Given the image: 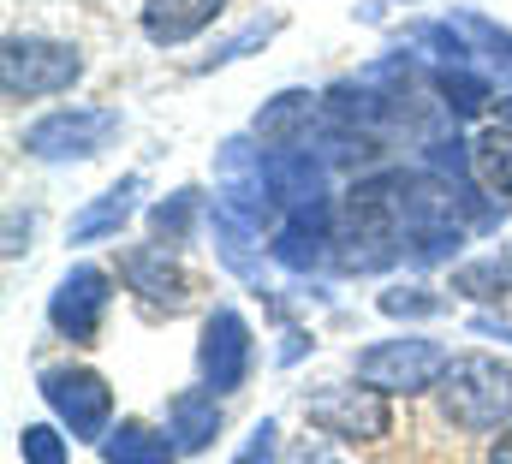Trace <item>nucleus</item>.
Listing matches in <instances>:
<instances>
[{
  "mask_svg": "<svg viewBox=\"0 0 512 464\" xmlns=\"http://www.w3.org/2000/svg\"><path fill=\"white\" fill-rule=\"evenodd\" d=\"M435 393H441V417L465 435H489V429L512 423V363L489 357V351L453 357Z\"/></svg>",
  "mask_w": 512,
  "mask_h": 464,
  "instance_id": "obj_1",
  "label": "nucleus"
},
{
  "mask_svg": "<svg viewBox=\"0 0 512 464\" xmlns=\"http://www.w3.org/2000/svg\"><path fill=\"white\" fill-rule=\"evenodd\" d=\"M78 78H84V54L72 42H54V36H6V60H0L6 102H48V96H66Z\"/></svg>",
  "mask_w": 512,
  "mask_h": 464,
  "instance_id": "obj_2",
  "label": "nucleus"
},
{
  "mask_svg": "<svg viewBox=\"0 0 512 464\" xmlns=\"http://www.w3.org/2000/svg\"><path fill=\"white\" fill-rule=\"evenodd\" d=\"M447 363H453V351L435 346V340H423V334L382 340V346H370V351L352 357L358 381L376 387V393H429V387H441Z\"/></svg>",
  "mask_w": 512,
  "mask_h": 464,
  "instance_id": "obj_3",
  "label": "nucleus"
},
{
  "mask_svg": "<svg viewBox=\"0 0 512 464\" xmlns=\"http://www.w3.org/2000/svg\"><path fill=\"white\" fill-rule=\"evenodd\" d=\"M304 417L322 435H334V441H382L387 429H393V411H387V399L376 387L370 393H358V387H322V393L304 399Z\"/></svg>",
  "mask_w": 512,
  "mask_h": 464,
  "instance_id": "obj_4",
  "label": "nucleus"
},
{
  "mask_svg": "<svg viewBox=\"0 0 512 464\" xmlns=\"http://www.w3.org/2000/svg\"><path fill=\"white\" fill-rule=\"evenodd\" d=\"M42 393H48V405L84 435V441H96V429H102V417H108V381L102 375H90V369H48L42 375Z\"/></svg>",
  "mask_w": 512,
  "mask_h": 464,
  "instance_id": "obj_5",
  "label": "nucleus"
},
{
  "mask_svg": "<svg viewBox=\"0 0 512 464\" xmlns=\"http://www.w3.org/2000/svg\"><path fill=\"white\" fill-rule=\"evenodd\" d=\"M114 125H120V114H48L24 143H30V155H48V161H60V155H96Z\"/></svg>",
  "mask_w": 512,
  "mask_h": 464,
  "instance_id": "obj_6",
  "label": "nucleus"
},
{
  "mask_svg": "<svg viewBox=\"0 0 512 464\" xmlns=\"http://www.w3.org/2000/svg\"><path fill=\"white\" fill-rule=\"evenodd\" d=\"M102 310H108V274L78 268V274L60 280V298H54V328H60V334L90 340L96 322H102Z\"/></svg>",
  "mask_w": 512,
  "mask_h": 464,
  "instance_id": "obj_7",
  "label": "nucleus"
},
{
  "mask_svg": "<svg viewBox=\"0 0 512 464\" xmlns=\"http://www.w3.org/2000/svg\"><path fill=\"white\" fill-rule=\"evenodd\" d=\"M221 6H227V0H149V6H143V36H149L155 48H179V42L203 36V30L221 18Z\"/></svg>",
  "mask_w": 512,
  "mask_h": 464,
  "instance_id": "obj_8",
  "label": "nucleus"
},
{
  "mask_svg": "<svg viewBox=\"0 0 512 464\" xmlns=\"http://www.w3.org/2000/svg\"><path fill=\"white\" fill-rule=\"evenodd\" d=\"M471 161H477V179H483L489 191H501V197H512V131H501V125H489V131L477 137Z\"/></svg>",
  "mask_w": 512,
  "mask_h": 464,
  "instance_id": "obj_9",
  "label": "nucleus"
},
{
  "mask_svg": "<svg viewBox=\"0 0 512 464\" xmlns=\"http://www.w3.org/2000/svg\"><path fill=\"white\" fill-rule=\"evenodd\" d=\"M131 197H137V179H126V185H114V191H108V203H102V209H90V215L78 221V238H96V232L120 227V221L131 215Z\"/></svg>",
  "mask_w": 512,
  "mask_h": 464,
  "instance_id": "obj_10",
  "label": "nucleus"
},
{
  "mask_svg": "<svg viewBox=\"0 0 512 464\" xmlns=\"http://www.w3.org/2000/svg\"><path fill=\"white\" fill-rule=\"evenodd\" d=\"M18 453L30 464H66V441H60L48 423H30V429L18 435Z\"/></svg>",
  "mask_w": 512,
  "mask_h": 464,
  "instance_id": "obj_11",
  "label": "nucleus"
},
{
  "mask_svg": "<svg viewBox=\"0 0 512 464\" xmlns=\"http://www.w3.org/2000/svg\"><path fill=\"white\" fill-rule=\"evenodd\" d=\"M489 464H512V423L495 435V447H489Z\"/></svg>",
  "mask_w": 512,
  "mask_h": 464,
  "instance_id": "obj_12",
  "label": "nucleus"
}]
</instances>
